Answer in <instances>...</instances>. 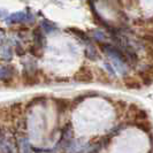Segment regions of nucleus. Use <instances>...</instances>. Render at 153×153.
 <instances>
[{
	"instance_id": "nucleus-1",
	"label": "nucleus",
	"mask_w": 153,
	"mask_h": 153,
	"mask_svg": "<svg viewBox=\"0 0 153 153\" xmlns=\"http://www.w3.org/2000/svg\"><path fill=\"white\" fill-rule=\"evenodd\" d=\"M75 79L77 82H83V83H89L93 79V75H92L91 70L88 67H82L78 70V73H76L75 75Z\"/></svg>"
},
{
	"instance_id": "nucleus-2",
	"label": "nucleus",
	"mask_w": 153,
	"mask_h": 153,
	"mask_svg": "<svg viewBox=\"0 0 153 153\" xmlns=\"http://www.w3.org/2000/svg\"><path fill=\"white\" fill-rule=\"evenodd\" d=\"M123 83H124V85H126L128 89H140V86H142V84L138 82L136 78L130 77V76L124 77V78H123Z\"/></svg>"
},
{
	"instance_id": "nucleus-3",
	"label": "nucleus",
	"mask_w": 153,
	"mask_h": 153,
	"mask_svg": "<svg viewBox=\"0 0 153 153\" xmlns=\"http://www.w3.org/2000/svg\"><path fill=\"white\" fill-rule=\"evenodd\" d=\"M12 69L8 67H0V81H7L12 77Z\"/></svg>"
},
{
	"instance_id": "nucleus-4",
	"label": "nucleus",
	"mask_w": 153,
	"mask_h": 153,
	"mask_svg": "<svg viewBox=\"0 0 153 153\" xmlns=\"http://www.w3.org/2000/svg\"><path fill=\"white\" fill-rule=\"evenodd\" d=\"M139 76H140V79H142V83L146 86H149V85H151L153 83V78L146 71H144L143 69L139 71Z\"/></svg>"
},
{
	"instance_id": "nucleus-5",
	"label": "nucleus",
	"mask_w": 153,
	"mask_h": 153,
	"mask_svg": "<svg viewBox=\"0 0 153 153\" xmlns=\"http://www.w3.org/2000/svg\"><path fill=\"white\" fill-rule=\"evenodd\" d=\"M24 19H25V14L23 12H16V13H14V14H12V15L9 16L10 22H14V23L22 22Z\"/></svg>"
},
{
	"instance_id": "nucleus-6",
	"label": "nucleus",
	"mask_w": 153,
	"mask_h": 153,
	"mask_svg": "<svg viewBox=\"0 0 153 153\" xmlns=\"http://www.w3.org/2000/svg\"><path fill=\"white\" fill-rule=\"evenodd\" d=\"M55 102H56V106H58V111L60 113L65 112L69 106V101L66 99H55Z\"/></svg>"
},
{
	"instance_id": "nucleus-7",
	"label": "nucleus",
	"mask_w": 153,
	"mask_h": 153,
	"mask_svg": "<svg viewBox=\"0 0 153 153\" xmlns=\"http://www.w3.org/2000/svg\"><path fill=\"white\" fill-rule=\"evenodd\" d=\"M0 55H1V58H2L4 60H10V59H12V55H13L10 47H9V46H4V47L1 48Z\"/></svg>"
},
{
	"instance_id": "nucleus-8",
	"label": "nucleus",
	"mask_w": 153,
	"mask_h": 153,
	"mask_svg": "<svg viewBox=\"0 0 153 153\" xmlns=\"http://www.w3.org/2000/svg\"><path fill=\"white\" fill-rule=\"evenodd\" d=\"M134 119L136 121H145L146 119H147V113L144 109H139L138 108L137 111L135 112V114H134Z\"/></svg>"
},
{
	"instance_id": "nucleus-9",
	"label": "nucleus",
	"mask_w": 153,
	"mask_h": 153,
	"mask_svg": "<svg viewBox=\"0 0 153 153\" xmlns=\"http://www.w3.org/2000/svg\"><path fill=\"white\" fill-rule=\"evenodd\" d=\"M136 127L140 130L145 131V132H151V124L149 122H144V121H140L139 123H136Z\"/></svg>"
},
{
	"instance_id": "nucleus-10",
	"label": "nucleus",
	"mask_w": 153,
	"mask_h": 153,
	"mask_svg": "<svg viewBox=\"0 0 153 153\" xmlns=\"http://www.w3.org/2000/svg\"><path fill=\"white\" fill-rule=\"evenodd\" d=\"M85 55L90 59V60H96L98 58V54L96 52V50L93 47H89L86 51H85Z\"/></svg>"
},
{
	"instance_id": "nucleus-11",
	"label": "nucleus",
	"mask_w": 153,
	"mask_h": 153,
	"mask_svg": "<svg viewBox=\"0 0 153 153\" xmlns=\"http://www.w3.org/2000/svg\"><path fill=\"white\" fill-rule=\"evenodd\" d=\"M42 27L44 28V30L46 32H52V31L55 30V27H54L53 24H51L50 22H47V21H44V22L42 23Z\"/></svg>"
},
{
	"instance_id": "nucleus-12",
	"label": "nucleus",
	"mask_w": 153,
	"mask_h": 153,
	"mask_svg": "<svg viewBox=\"0 0 153 153\" xmlns=\"http://www.w3.org/2000/svg\"><path fill=\"white\" fill-rule=\"evenodd\" d=\"M143 70H144V71H146V73H147V74H149V75L153 78V65H149V66H146Z\"/></svg>"
},
{
	"instance_id": "nucleus-13",
	"label": "nucleus",
	"mask_w": 153,
	"mask_h": 153,
	"mask_svg": "<svg viewBox=\"0 0 153 153\" xmlns=\"http://www.w3.org/2000/svg\"><path fill=\"white\" fill-rule=\"evenodd\" d=\"M94 38L97 39V40H104L105 39V35L102 32H100V31H96L94 32Z\"/></svg>"
},
{
	"instance_id": "nucleus-14",
	"label": "nucleus",
	"mask_w": 153,
	"mask_h": 153,
	"mask_svg": "<svg viewBox=\"0 0 153 153\" xmlns=\"http://www.w3.org/2000/svg\"><path fill=\"white\" fill-rule=\"evenodd\" d=\"M105 67H106V69H107V70L111 73V74H112V75H114V76H115V70L113 69L112 65H109L108 62H106V63H105Z\"/></svg>"
},
{
	"instance_id": "nucleus-15",
	"label": "nucleus",
	"mask_w": 153,
	"mask_h": 153,
	"mask_svg": "<svg viewBox=\"0 0 153 153\" xmlns=\"http://www.w3.org/2000/svg\"><path fill=\"white\" fill-rule=\"evenodd\" d=\"M144 39H145V40H147V42H149L151 45H153V35H151V36H145V37H144Z\"/></svg>"
},
{
	"instance_id": "nucleus-16",
	"label": "nucleus",
	"mask_w": 153,
	"mask_h": 153,
	"mask_svg": "<svg viewBox=\"0 0 153 153\" xmlns=\"http://www.w3.org/2000/svg\"><path fill=\"white\" fill-rule=\"evenodd\" d=\"M147 53H149V55L153 59V48H149V50H147Z\"/></svg>"
},
{
	"instance_id": "nucleus-17",
	"label": "nucleus",
	"mask_w": 153,
	"mask_h": 153,
	"mask_svg": "<svg viewBox=\"0 0 153 153\" xmlns=\"http://www.w3.org/2000/svg\"><path fill=\"white\" fill-rule=\"evenodd\" d=\"M4 40V32L2 31H0V43Z\"/></svg>"
},
{
	"instance_id": "nucleus-18",
	"label": "nucleus",
	"mask_w": 153,
	"mask_h": 153,
	"mask_svg": "<svg viewBox=\"0 0 153 153\" xmlns=\"http://www.w3.org/2000/svg\"><path fill=\"white\" fill-rule=\"evenodd\" d=\"M0 143H1V137H0Z\"/></svg>"
}]
</instances>
